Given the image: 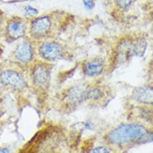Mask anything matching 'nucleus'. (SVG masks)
<instances>
[{"instance_id": "nucleus-1", "label": "nucleus", "mask_w": 153, "mask_h": 153, "mask_svg": "<svg viewBox=\"0 0 153 153\" xmlns=\"http://www.w3.org/2000/svg\"><path fill=\"white\" fill-rule=\"evenodd\" d=\"M148 136L146 127L136 123H129L114 129L108 136V139L114 144L124 145L143 140Z\"/></svg>"}, {"instance_id": "nucleus-2", "label": "nucleus", "mask_w": 153, "mask_h": 153, "mask_svg": "<svg viewBox=\"0 0 153 153\" xmlns=\"http://www.w3.org/2000/svg\"><path fill=\"white\" fill-rule=\"evenodd\" d=\"M40 54L45 60L54 61L62 56L63 49L59 44L56 42L43 43L39 49Z\"/></svg>"}, {"instance_id": "nucleus-3", "label": "nucleus", "mask_w": 153, "mask_h": 153, "mask_svg": "<svg viewBox=\"0 0 153 153\" xmlns=\"http://www.w3.org/2000/svg\"><path fill=\"white\" fill-rule=\"evenodd\" d=\"M0 80L5 85L15 88H23L25 85L23 76L13 70L4 71L0 74Z\"/></svg>"}, {"instance_id": "nucleus-4", "label": "nucleus", "mask_w": 153, "mask_h": 153, "mask_svg": "<svg viewBox=\"0 0 153 153\" xmlns=\"http://www.w3.org/2000/svg\"><path fill=\"white\" fill-rule=\"evenodd\" d=\"M26 26L25 23L20 18H13L11 19L7 25V34L12 40L22 38L24 36Z\"/></svg>"}, {"instance_id": "nucleus-5", "label": "nucleus", "mask_w": 153, "mask_h": 153, "mask_svg": "<svg viewBox=\"0 0 153 153\" xmlns=\"http://www.w3.org/2000/svg\"><path fill=\"white\" fill-rule=\"evenodd\" d=\"M52 27V21L48 16L39 17L33 21L30 33L35 37H43L46 35Z\"/></svg>"}, {"instance_id": "nucleus-6", "label": "nucleus", "mask_w": 153, "mask_h": 153, "mask_svg": "<svg viewBox=\"0 0 153 153\" xmlns=\"http://www.w3.org/2000/svg\"><path fill=\"white\" fill-rule=\"evenodd\" d=\"M33 81L39 86H44L49 82L50 69L48 64L40 63L34 66L33 69Z\"/></svg>"}, {"instance_id": "nucleus-7", "label": "nucleus", "mask_w": 153, "mask_h": 153, "mask_svg": "<svg viewBox=\"0 0 153 153\" xmlns=\"http://www.w3.org/2000/svg\"><path fill=\"white\" fill-rule=\"evenodd\" d=\"M83 68L84 73L87 76H98L103 71L105 68V60L100 57L87 60L84 62Z\"/></svg>"}, {"instance_id": "nucleus-8", "label": "nucleus", "mask_w": 153, "mask_h": 153, "mask_svg": "<svg viewBox=\"0 0 153 153\" xmlns=\"http://www.w3.org/2000/svg\"><path fill=\"white\" fill-rule=\"evenodd\" d=\"M87 91L85 86L80 85L71 88L66 94V101L68 105H78L86 99Z\"/></svg>"}, {"instance_id": "nucleus-9", "label": "nucleus", "mask_w": 153, "mask_h": 153, "mask_svg": "<svg viewBox=\"0 0 153 153\" xmlns=\"http://www.w3.org/2000/svg\"><path fill=\"white\" fill-rule=\"evenodd\" d=\"M15 56L21 62H30L33 58V49L30 43L28 41L21 42L16 49Z\"/></svg>"}, {"instance_id": "nucleus-10", "label": "nucleus", "mask_w": 153, "mask_h": 153, "mask_svg": "<svg viewBox=\"0 0 153 153\" xmlns=\"http://www.w3.org/2000/svg\"><path fill=\"white\" fill-rule=\"evenodd\" d=\"M134 100L142 104L150 105L152 103V88L150 87L137 88L133 92Z\"/></svg>"}, {"instance_id": "nucleus-11", "label": "nucleus", "mask_w": 153, "mask_h": 153, "mask_svg": "<svg viewBox=\"0 0 153 153\" xmlns=\"http://www.w3.org/2000/svg\"><path fill=\"white\" fill-rule=\"evenodd\" d=\"M104 95H105V93L100 88H93L87 91L86 99L91 100H98L102 99Z\"/></svg>"}, {"instance_id": "nucleus-12", "label": "nucleus", "mask_w": 153, "mask_h": 153, "mask_svg": "<svg viewBox=\"0 0 153 153\" xmlns=\"http://www.w3.org/2000/svg\"><path fill=\"white\" fill-rule=\"evenodd\" d=\"M146 42L143 39L138 40L136 42L133 43V52L136 55H143L146 48Z\"/></svg>"}, {"instance_id": "nucleus-13", "label": "nucleus", "mask_w": 153, "mask_h": 153, "mask_svg": "<svg viewBox=\"0 0 153 153\" xmlns=\"http://www.w3.org/2000/svg\"><path fill=\"white\" fill-rule=\"evenodd\" d=\"M38 13V10H37L36 9H35V8L30 7V6L27 7L25 9V14L28 16H36Z\"/></svg>"}, {"instance_id": "nucleus-14", "label": "nucleus", "mask_w": 153, "mask_h": 153, "mask_svg": "<svg viewBox=\"0 0 153 153\" xmlns=\"http://www.w3.org/2000/svg\"><path fill=\"white\" fill-rule=\"evenodd\" d=\"M116 2L120 8L126 9L131 4L133 0H116Z\"/></svg>"}, {"instance_id": "nucleus-15", "label": "nucleus", "mask_w": 153, "mask_h": 153, "mask_svg": "<svg viewBox=\"0 0 153 153\" xmlns=\"http://www.w3.org/2000/svg\"><path fill=\"white\" fill-rule=\"evenodd\" d=\"M83 4L88 10H92L95 4V0H83Z\"/></svg>"}, {"instance_id": "nucleus-16", "label": "nucleus", "mask_w": 153, "mask_h": 153, "mask_svg": "<svg viewBox=\"0 0 153 153\" xmlns=\"http://www.w3.org/2000/svg\"><path fill=\"white\" fill-rule=\"evenodd\" d=\"M91 152H94V153H108L109 152V151L108 150L107 148H105V147H97V148H95L93 149V150H91Z\"/></svg>"}, {"instance_id": "nucleus-17", "label": "nucleus", "mask_w": 153, "mask_h": 153, "mask_svg": "<svg viewBox=\"0 0 153 153\" xmlns=\"http://www.w3.org/2000/svg\"><path fill=\"white\" fill-rule=\"evenodd\" d=\"M0 152H9V150H7L6 149H2V150H0Z\"/></svg>"}, {"instance_id": "nucleus-18", "label": "nucleus", "mask_w": 153, "mask_h": 153, "mask_svg": "<svg viewBox=\"0 0 153 153\" xmlns=\"http://www.w3.org/2000/svg\"><path fill=\"white\" fill-rule=\"evenodd\" d=\"M18 1H29V0H18Z\"/></svg>"}]
</instances>
